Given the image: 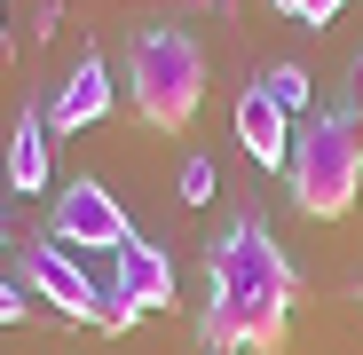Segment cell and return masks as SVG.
I'll return each mask as SVG.
<instances>
[{
  "label": "cell",
  "instance_id": "cell-8",
  "mask_svg": "<svg viewBox=\"0 0 363 355\" xmlns=\"http://www.w3.org/2000/svg\"><path fill=\"white\" fill-rule=\"evenodd\" d=\"M95 118H111V72L95 64V55H79V72L55 87V111H48V127H64V135H79V127H95Z\"/></svg>",
  "mask_w": 363,
  "mask_h": 355
},
{
  "label": "cell",
  "instance_id": "cell-16",
  "mask_svg": "<svg viewBox=\"0 0 363 355\" xmlns=\"http://www.w3.org/2000/svg\"><path fill=\"white\" fill-rule=\"evenodd\" d=\"M206 355H221V347H206Z\"/></svg>",
  "mask_w": 363,
  "mask_h": 355
},
{
  "label": "cell",
  "instance_id": "cell-17",
  "mask_svg": "<svg viewBox=\"0 0 363 355\" xmlns=\"http://www.w3.org/2000/svg\"><path fill=\"white\" fill-rule=\"evenodd\" d=\"M0 16H9V9H0Z\"/></svg>",
  "mask_w": 363,
  "mask_h": 355
},
{
  "label": "cell",
  "instance_id": "cell-9",
  "mask_svg": "<svg viewBox=\"0 0 363 355\" xmlns=\"http://www.w3.org/2000/svg\"><path fill=\"white\" fill-rule=\"evenodd\" d=\"M9 182H16V198L48 190V118H40V111H16V135H9Z\"/></svg>",
  "mask_w": 363,
  "mask_h": 355
},
{
  "label": "cell",
  "instance_id": "cell-5",
  "mask_svg": "<svg viewBox=\"0 0 363 355\" xmlns=\"http://www.w3.org/2000/svg\"><path fill=\"white\" fill-rule=\"evenodd\" d=\"M16 269H24V284L40 292V300H48V308H64L72 324H95V316H103L95 276H87L64 245H24V261H16Z\"/></svg>",
  "mask_w": 363,
  "mask_h": 355
},
{
  "label": "cell",
  "instance_id": "cell-7",
  "mask_svg": "<svg viewBox=\"0 0 363 355\" xmlns=\"http://www.w3.org/2000/svg\"><path fill=\"white\" fill-rule=\"evenodd\" d=\"M237 142H245V158L269 174V166H292V118L269 103V87L253 79L245 95H237Z\"/></svg>",
  "mask_w": 363,
  "mask_h": 355
},
{
  "label": "cell",
  "instance_id": "cell-11",
  "mask_svg": "<svg viewBox=\"0 0 363 355\" xmlns=\"http://www.w3.org/2000/svg\"><path fill=\"white\" fill-rule=\"evenodd\" d=\"M221 190V174H213V158H190V166H182V205H206Z\"/></svg>",
  "mask_w": 363,
  "mask_h": 355
},
{
  "label": "cell",
  "instance_id": "cell-15",
  "mask_svg": "<svg viewBox=\"0 0 363 355\" xmlns=\"http://www.w3.org/2000/svg\"><path fill=\"white\" fill-rule=\"evenodd\" d=\"M0 237H9V221H0Z\"/></svg>",
  "mask_w": 363,
  "mask_h": 355
},
{
  "label": "cell",
  "instance_id": "cell-4",
  "mask_svg": "<svg viewBox=\"0 0 363 355\" xmlns=\"http://www.w3.org/2000/svg\"><path fill=\"white\" fill-rule=\"evenodd\" d=\"M48 245H95V253H127L135 245V221H127V205H118L103 182H87V174H79V182L64 190V198H55V213H48Z\"/></svg>",
  "mask_w": 363,
  "mask_h": 355
},
{
  "label": "cell",
  "instance_id": "cell-14",
  "mask_svg": "<svg viewBox=\"0 0 363 355\" xmlns=\"http://www.w3.org/2000/svg\"><path fill=\"white\" fill-rule=\"evenodd\" d=\"M16 316H24V292H16L9 276H0V324H16Z\"/></svg>",
  "mask_w": 363,
  "mask_h": 355
},
{
  "label": "cell",
  "instance_id": "cell-1",
  "mask_svg": "<svg viewBox=\"0 0 363 355\" xmlns=\"http://www.w3.org/2000/svg\"><path fill=\"white\" fill-rule=\"evenodd\" d=\"M292 292H300V276H292V261H284V245L269 237V221H229V237L213 245V261H206V347H261V355H277L284 347V324H292Z\"/></svg>",
  "mask_w": 363,
  "mask_h": 355
},
{
  "label": "cell",
  "instance_id": "cell-13",
  "mask_svg": "<svg viewBox=\"0 0 363 355\" xmlns=\"http://www.w3.org/2000/svg\"><path fill=\"white\" fill-rule=\"evenodd\" d=\"M347 118H363V47H355V64H347Z\"/></svg>",
  "mask_w": 363,
  "mask_h": 355
},
{
  "label": "cell",
  "instance_id": "cell-12",
  "mask_svg": "<svg viewBox=\"0 0 363 355\" xmlns=\"http://www.w3.org/2000/svg\"><path fill=\"white\" fill-rule=\"evenodd\" d=\"M269 9H277V16H292V24H332L347 0H269Z\"/></svg>",
  "mask_w": 363,
  "mask_h": 355
},
{
  "label": "cell",
  "instance_id": "cell-6",
  "mask_svg": "<svg viewBox=\"0 0 363 355\" xmlns=\"http://www.w3.org/2000/svg\"><path fill=\"white\" fill-rule=\"evenodd\" d=\"M111 261H118V276H111V300H127L135 316L174 308V261H166V245L135 237V245H127V253H111Z\"/></svg>",
  "mask_w": 363,
  "mask_h": 355
},
{
  "label": "cell",
  "instance_id": "cell-2",
  "mask_svg": "<svg viewBox=\"0 0 363 355\" xmlns=\"http://www.w3.org/2000/svg\"><path fill=\"white\" fill-rule=\"evenodd\" d=\"M127 87H135V111L150 118L158 135L190 127L198 103H206V47L182 32V24H150V32L135 40V72H127Z\"/></svg>",
  "mask_w": 363,
  "mask_h": 355
},
{
  "label": "cell",
  "instance_id": "cell-3",
  "mask_svg": "<svg viewBox=\"0 0 363 355\" xmlns=\"http://www.w3.org/2000/svg\"><path fill=\"white\" fill-rule=\"evenodd\" d=\"M292 205L308 221H340L363 190V127L340 111V118H308L292 135Z\"/></svg>",
  "mask_w": 363,
  "mask_h": 355
},
{
  "label": "cell",
  "instance_id": "cell-10",
  "mask_svg": "<svg viewBox=\"0 0 363 355\" xmlns=\"http://www.w3.org/2000/svg\"><path fill=\"white\" fill-rule=\"evenodd\" d=\"M261 87H269V103H277L284 118H292V111H308V72H300V64H284V72H269Z\"/></svg>",
  "mask_w": 363,
  "mask_h": 355
}]
</instances>
